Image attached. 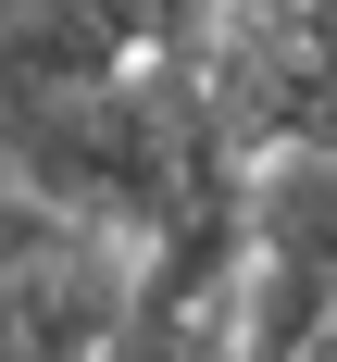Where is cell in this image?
Here are the masks:
<instances>
[{"instance_id": "1", "label": "cell", "mask_w": 337, "mask_h": 362, "mask_svg": "<svg viewBox=\"0 0 337 362\" xmlns=\"http://www.w3.org/2000/svg\"><path fill=\"white\" fill-rule=\"evenodd\" d=\"M237 213H250V250H288V262H312V275L337 288V150H325V138L250 150Z\"/></svg>"}]
</instances>
